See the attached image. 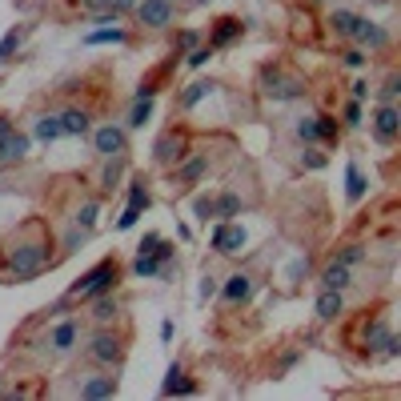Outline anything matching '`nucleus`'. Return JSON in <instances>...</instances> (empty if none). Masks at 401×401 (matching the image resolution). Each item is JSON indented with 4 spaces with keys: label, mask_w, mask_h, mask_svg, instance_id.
<instances>
[{
    "label": "nucleus",
    "mask_w": 401,
    "mask_h": 401,
    "mask_svg": "<svg viewBox=\"0 0 401 401\" xmlns=\"http://www.w3.org/2000/svg\"><path fill=\"white\" fill-rule=\"evenodd\" d=\"M32 221L20 229V237L13 245H4V261H8V277L13 281H29L36 273H45L48 265V241L45 237H29Z\"/></svg>",
    "instance_id": "1"
},
{
    "label": "nucleus",
    "mask_w": 401,
    "mask_h": 401,
    "mask_svg": "<svg viewBox=\"0 0 401 401\" xmlns=\"http://www.w3.org/2000/svg\"><path fill=\"white\" fill-rule=\"evenodd\" d=\"M116 277H121V261H116V257H105L100 265H93L77 285L68 289V301H96V297H105V293H112Z\"/></svg>",
    "instance_id": "2"
},
{
    "label": "nucleus",
    "mask_w": 401,
    "mask_h": 401,
    "mask_svg": "<svg viewBox=\"0 0 401 401\" xmlns=\"http://www.w3.org/2000/svg\"><path fill=\"white\" fill-rule=\"evenodd\" d=\"M261 93L273 96V100H293V96H305V80L289 77L281 68H265L261 73Z\"/></svg>",
    "instance_id": "3"
},
{
    "label": "nucleus",
    "mask_w": 401,
    "mask_h": 401,
    "mask_svg": "<svg viewBox=\"0 0 401 401\" xmlns=\"http://www.w3.org/2000/svg\"><path fill=\"white\" fill-rule=\"evenodd\" d=\"M89 357H93L96 365H121V357H125V341L121 337H112V333H96L93 341H89Z\"/></svg>",
    "instance_id": "4"
},
{
    "label": "nucleus",
    "mask_w": 401,
    "mask_h": 401,
    "mask_svg": "<svg viewBox=\"0 0 401 401\" xmlns=\"http://www.w3.org/2000/svg\"><path fill=\"white\" fill-rule=\"evenodd\" d=\"M153 157H157V165H181V160L189 157V137L185 133H165L157 141V149H153Z\"/></svg>",
    "instance_id": "5"
},
{
    "label": "nucleus",
    "mask_w": 401,
    "mask_h": 401,
    "mask_svg": "<svg viewBox=\"0 0 401 401\" xmlns=\"http://www.w3.org/2000/svg\"><path fill=\"white\" fill-rule=\"evenodd\" d=\"M373 133H377L381 144H393L401 133V112L393 109V105H377V112H373Z\"/></svg>",
    "instance_id": "6"
},
{
    "label": "nucleus",
    "mask_w": 401,
    "mask_h": 401,
    "mask_svg": "<svg viewBox=\"0 0 401 401\" xmlns=\"http://www.w3.org/2000/svg\"><path fill=\"white\" fill-rule=\"evenodd\" d=\"M137 20H141L144 29H165L173 20V4L169 0H141L137 4Z\"/></svg>",
    "instance_id": "7"
},
{
    "label": "nucleus",
    "mask_w": 401,
    "mask_h": 401,
    "mask_svg": "<svg viewBox=\"0 0 401 401\" xmlns=\"http://www.w3.org/2000/svg\"><path fill=\"white\" fill-rule=\"evenodd\" d=\"M93 149L100 153V157H121V153H125V128L100 125L93 133Z\"/></svg>",
    "instance_id": "8"
},
{
    "label": "nucleus",
    "mask_w": 401,
    "mask_h": 401,
    "mask_svg": "<svg viewBox=\"0 0 401 401\" xmlns=\"http://www.w3.org/2000/svg\"><path fill=\"white\" fill-rule=\"evenodd\" d=\"M209 245H213V249H217V253H237L241 245H245V229H241V225H229V221H221L217 225V229H213V241H209Z\"/></svg>",
    "instance_id": "9"
},
{
    "label": "nucleus",
    "mask_w": 401,
    "mask_h": 401,
    "mask_svg": "<svg viewBox=\"0 0 401 401\" xmlns=\"http://www.w3.org/2000/svg\"><path fill=\"white\" fill-rule=\"evenodd\" d=\"M144 209H149V192H144V185H128V209L121 213L116 229H133V225H137V217H141Z\"/></svg>",
    "instance_id": "10"
},
{
    "label": "nucleus",
    "mask_w": 401,
    "mask_h": 401,
    "mask_svg": "<svg viewBox=\"0 0 401 401\" xmlns=\"http://www.w3.org/2000/svg\"><path fill=\"white\" fill-rule=\"evenodd\" d=\"M80 398H84V401H105V398H116V377L93 373L89 381H80Z\"/></svg>",
    "instance_id": "11"
},
{
    "label": "nucleus",
    "mask_w": 401,
    "mask_h": 401,
    "mask_svg": "<svg viewBox=\"0 0 401 401\" xmlns=\"http://www.w3.org/2000/svg\"><path fill=\"white\" fill-rule=\"evenodd\" d=\"M24 157H29V137L13 128V133L0 141V165H20Z\"/></svg>",
    "instance_id": "12"
},
{
    "label": "nucleus",
    "mask_w": 401,
    "mask_h": 401,
    "mask_svg": "<svg viewBox=\"0 0 401 401\" xmlns=\"http://www.w3.org/2000/svg\"><path fill=\"white\" fill-rule=\"evenodd\" d=\"M341 313H345L341 289H321V297H317V317H321V321H337Z\"/></svg>",
    "instance_id": "13"
},
{
    "label": "nucleus",
    "mask_w": 401,
    "mask_h": 401,
    "mask_svg": "<svg viewBox=\"0 0 401 401\" xmlns=\"http://www.w3.org/2000/svg\"><path fill=\"white\" fill-rule=\"evenodd\" d=\"M160 393H165V398H173V393L189 398V393H197V385L185 377V369L181 365H169V377H165V385H160Z\"/></svg>",
    "instance_id": "14"
},
{
    "label": "nucleus",
    "mask_w": 401,
    "mask_h": 401,
    "mask_svg": "<svg viewBox=\"0 0 401 401\" xmlns=\"http://www.w3.org/2000/svg\"><path fill=\"white\" fill-rule=\"evenodd\" d=\"M77 333H80V321H61V325L48 333V345H52L56 353H64V349L77 345Z\"/></svg>",
    "instance_id": "15"
},
{
    "label": "nucleus",
    "mask_w": 401,
    "mask_h": 401,
    "mask_svg": "<svg viewBox=\"0 0 401 401\" xmlns=\"http://www.w3.org/2000/svg\"><path fill=\"white\" fill-rule=\"evenodd\" d=\"M237 36H241V20L225 16V20H217V29H213V36H209V48H225V45H233Z\"/></svg>",
    "instance_id": "16"
},
{
    "label": "nucleus",
    "mask_w": 401,
    "mask_h": 401,
    "mask_svg": "<svg viewBox=\"0 0 401 401\" xmlns=\"http://www.w3.org/2000/svg\"><path fill=\"white\" fill-rule=\"evenodd\" d=\"M249 293H253V281H249L245 273H233V277L225 281V301H229V305L249 301Z\"/></svg>",
    "instance_id": "17"
},
{
    "label": "nucleus",
    "mask_w": 401,
    "mask_h": 401,
    "mask_svg": "<svg viewBox=\"0 0 401 401\" xmlns=\"http://www.w3.org/2000/svg\"><path fill=\"white\" fill-rule=\"evenodd\" d=\"M349 281H353V273H349V265H341V261H333L329 269L321 273V289H349Z\"/></svg>",
    "instance_id": "18"
},
{
    "label": "nucleus",
    "mask_w": 401,
    "mask_h": 401,
    "mask_svg": "<svg viewBox=\"0 0 401 401\" xmlns=\"http://www.w3.org/2000/svg\"><path fill=\"white\" fill-rule=\"evenodd\" d=\"M61 128H64V137H84V133H89V112L84 109H64Z\"/></svg>",
    "instance_id": "19"
},
{
    "label": "nucleus",
    "mask_w": 401,
    "mask_h": 401,
    "mask_svg": "<svg viewBox=\"0 0 401 401\" xmlns=\"http://www.w3.org/2000/svg\"><path fill=\"white\" fill-rule=\"evenodd\" d=\"M357 20H361L357 13H345V8H337V13L329 16V24H333V36H341V40H353V32H357Z\"/></svg>",
    "instance_id": "20"
},
{
    "label": "nucleus",
    "mask_w": 401,
    "mask_h": 401,
    "mask_svg": "<svg viewBox=\"0 0 401 401\" xmlns=\"http://www.w3.org/2000/svg\"><path fill=\"white\" fill-rule=\"evenodd\" d=\"M345 197H349L353 205L365 197V176H361V165H357V160H349V169H345Z\"/></svg>",
    "instance_id": "21"
},
{
    "label": "nucleus",
    "mask_w": 401,
    "mask_h": 401,
    "mask_svg": "<svg viewBox=\"0 0 401 401\" xmlns=\"http://www.w3.org/2000/svg\"><path fill=\"white\" fill-rule=\"evenodd\" d=\"M165 269H169V265H165L157 253H137V261H133V273H137V277H160Z\"/></svg>",
    "instance_id": "22"
},
{
    "label": "nucleus",
    "mask_w": 401,
    "mask_h": 401,
    "mask_svg": "<svg viewBox=\"0 0 401 401\" xmlns=\"http://www.w3.org/2000/svg\"><path fill=\"white\" fill-rule=\"evenodd\" d=\"M36 137L40 141H61L64 137V128H61V116H52V112H45V116H36Z\"/></svg>",
    "instance_id": "23"
},
{
    "label": "nucleus",
    "mask_w": 401,
    "mask_h": 401,
    "mask_svg": "<svg viewBox=\"0 0 401 401\" xmlns=\"http://www.w3.org/2000/svg\"><path fill=\"white\" fill-rule=\"evenodd\" d=\"M205 169H209L205 157H189L181 169H176V181H181V185H192V181H201V176H205Z\"/></svg>",
    "instance_id": "24"
},
{
    "label": "nucleus",
    "mask_w": 401,
    "mask_h": 401,
    "mask_svg": "<svg viewBox=\"0 0 401 401\" xmlns=\"http://www.w3.org/2000/svg\"><path fill=\"white\" fill-rule=\"evenodd\" d=\"M353 40H361V45H373V48H381L389 36H385L377 24H369V20H357V32H353Z\"/></svg>",
    "instance_id": "25"
},
{
    "label": "nucleus",
    "mask_w": 401,
    "mask_h": 401,
    "mask_svg": "<svg viewBox=\"0 0 401 401\" xmlns=\"http://www.w3.org/2000/svg\"><path fill=\"white\" fill-rule=\"evenodd\" d=\"M109 165H105V173H100V189H116V181H121V173H125V153L121 157H105Z\"/></svg>",
    "instance_id": "26"
},
{
    "label": "nucleus",
    "mask_w": 401,
    "mask_h": 401,
    "mask_svg": "<svg viewBox=\"0 0 401 401\" xmlns=\"http://www.w3.org/2000/svg\"><path fill=\"white\" fill-rule=\"evenodd\" d=\"M213 89H217L213 80H192L189 89H185V96H181V105H185V109H192V105H197V100H205Z\"/></svg>",
    "instance_id": "27"
},
{
    "label": "nucleus",
    "mask_w": 401,
    "mask_h": 401,
    "mask_svg": "<svg viewBox=\"0 0 401 401\" xmlns=\"http://www.w3.org/2000/svg\"><path fill=\"white\" fill-rule=\"evenodd\" d=\"M149 116H153V96H137L133 116H128V128H144L149 125Z\"/></svg>",
    "instance_id": "28"
},
{
    "label": "nucleus",
    "mask_w": 401,
    "mask_h": 401,
    "mask_svg": "<svg viewBox=\"0 0 401 401\" xmlns=\"http://www.w3.org/2000/svg\"><path fill=\"white\" fill-rule=\"evenodd\" d=\"M241 197H233V192H225V197H217V209H213V217H221V221H229V217H237L241 213Z\"/></svg>",
    "instance_id": "29"
},
{
    "label": "nucleus",
    "mask_w": 401,
    "mask_h": 401,
    "mask_svg": "<svg viewBox=\"0 0 401 401\" xmlns=\"http://www.w3.org/2000/svg\"><path fill=\"white\" fill-rule=\"evenodd\" d=\"M121 40H125V29H116V24H112V29H100V32H89V36H84V45H121Z\"/></svg>",
    "instance_id": "30"
},
{
    "label": "nucleus",
    "mask_w": 401,
    "mask_h": 401,
    "mask_svg": "<svg viewBox=\"0 0 401 401\" xmlns=\"http://www.w3.org/2000/svg\"><path fill=\"white\" fill-rule=\"evenodd\" d=\"M116 313H121V309H116V301H109V297H100V301L93 305V321H96V325H109V321H116Z\"/></svg>",
    "instance_id": "31"
},
{
    "label": "nucleus",
    "mask_w": 401,
    "mask_h": 401,
    "mask_svg": "<svg viewBox=\"0 0 401 401\" xmlns=\"http://www.w3.org/2000/svg\"><path fill=\"white\" fill-rule=\"evenodd\" d=\"M20 40H24V32H20V29L4 32V40H0V64H8V61H13V52L20 48Z\"/></svg>",
    "instance_id": "32"
},
{
    "label": "nucleus",
    "mask_w": 401,
    "mask_h": 401,
    "mask_svg": "<svg viewBox=\"0 0 401 401\" xmlns=\"http://www.w3.org/2000/svg\"><path fill=\"white\" fill-rule=\"evenodd\" d=\"M96 213H100V205H96V201H84V205L77 209V217H73V221H77L80 229H93V225H96Z\"/></svg>",
    "instance_id": "33"
},
{
    "label": "nucleus",
    "mask_w": 401,
    "mask_h": 401,
    "mask_svg": "<svg viewBox=\"0 0 401 401\" xmlns=\"http://www.w3.org/2000/svg\"><path fill=\"white\" fill-rule=\"evenodd\" d=\"M297 137H301L305 144L317 141V116H301V121H297Z\"/></svg>",
    "instance_id": "34"
},
{
    "label": "nucleus",
    "mask_w": 401,
    "mask_h": 401,
    "mask_svg": "<svg viewBox=\"0 0 401 401\" xmlns=\"http://www.w3.org/2000/svg\"><path fill=\"white\" fill-rule=\"evenodd\" d=\"M213 209H217V197H197V201H192V217L209 221V217H213Z\"/></svg>",
    "instance_id": "35"
},
{
    "label": "nucleus",
    "mask_w": 401,
    "mask_h": 401,
    "mask_svg": "<svg viewBox=\"0 0 401 401\" xmlns=\"http://www.w3.org/2000/svg\"><path fill=\"white\" fill-rule=\"evenodd\" d=\"M317 141H337V121L333 116H317Z\"/></svg>",
    "instance_id": "36"
},
{
    "label": "nucleus",
    "mask_w": 401,
    "mask_h": 401,
    "mask_svg": "<svg viewBox=\"0 0 401 401\" xmlns=\"http://www.w3.org/2000/svg\"><path fill=\"white\" fill-rule=\"evenodd\" d=\"M401 93V77L398 73H389V80H385V89H381V105H393V96Z\"/></svg>",
    "instance_id": "37"
},
{
    "label": "nucleus",
    "mask_w": 401,
    "mask_h": 401,
    "mask_svg": "<svg viewBox=\"0 0 401 401\" xmlns=\"http://www.w3.org/2000/svg\"><path fill=\"white\" fill-rule=\"evenodd\" d=\"M361 257H365V249H361V245H345V249H341V257H337V261H341V265H357V261H361Z\"/></svg>",
    "instance_id": "38"
},
{
    "label": "nucleus",
    "mask_w": 401,
    "mask_h": 401,
    "mask_svg": "<svg viewBox=\"0 0 401 401\" xmlns=\"http://www.w3.org/2000/svg\"><path fill=\"white\" fill-rule=\"evenodd\" d=\"M209 297H217V277H213V273L201 277V301H209Z\"/></svg>",
    "instance_id": "39"
},
{
    "label": "nucleus",
    "mask_w": 401,
    "mask_h": 401,
    "mask_svg": "<svg viewBox=\"0 0 401 401\" xmlns=\"http://www.w3.org/2000/svg\"><path fill=\"white\" fill-rule=\"evenodd\" d=\"M197 48V32H181L176 36V52H192Z\"/></svg>",
    "instance_id": "40"
},
{
    "label": "nucleus",
    "mask_w": 401,
    "mask_h": 401,
    "mask_svg": "<svg viewBox=\"0 0 401 401\" xmlns=\"http://www.w3.org/2000/svg\"><path fill=\"white\" fill-rule=\"evenodd\" d=\"M209 56H213V48H192V52H189V64H192V68H201Z\"/></svg>",
    "instance_id": "41"
},
{
    "label": "nucleus",
    "mask_w": 401,
    "mask_h": 401,
    "mask_svg": "<svg viewBox=\"0 0 401 401\" xmlns=\"http://www.w3.org/2000/svg\"><path fill=\"white\" fill-rule=\"evenodd\" d=\"M345 125H349V128L361 125V109H357V100H353V105H345Z\"/></svg>",
    "instance_id": "42"
},
{
    "label": "nucleus",
    "mask_w": 401,
    "mask_h": 401,
    "mask_svg": "<svg viewBox=\"0 0 401 401\" xmlns=\"http://www.w3.org/2000/svg\"><path fill=\"white\" fill-rule=\"evenodd\" d=\"M89 13H112V0H80Z\"/></svg>",
    "instance_id": "43"
},
{
    "label": "nucleus",
    "mask_w": 401,
    "mask_h": 401,
    "mask_svg": "<svg viewBox=\"0 0 401 401\" xmlns=\"http://www.w3.org/2000/svg\"><path fill=\"white\" fill-rule=\"evenodd\" d=\"M345 64H349V68H361V64H365V52H361V48H349V52H345Z\"/></svg>",
    "instance_id": "44"
},
{
    "label": "nucleus",
    "mask_w": 401,
    "mask_h": 401,
    "mask_svg": "<svg viewBox=\"0 0 401 401\" xmlns=\"http://www.w3.org/2000/svg\"><path fill=\"white\" fill-rule=\"evenodd\" d=\"M157 245H160V237H157V233H144V241H141V253H157Z\"/></svg>",
    "instance_id": "45"
},
{
    "label": "nucleus",
    "mask_w": 401,
    "mask_h": 401,
    "mask_svg": "<svg viewBox=\"0 0 401 401\" xmlns=\"http://www.w3.org/2000/svg\"><path fill=\"white\" fill-rule=\"evenodd\" d=\"M13 128H16V125H13V116H8V112H0V141H4Z\"/></svg>",
    "instance_id": "46"
},
{
    "label": "nucleus",
    "mask_w": 401,
    "mask_h": 401,
    "mask_svg": "<svg viewBox=\"0 0 401 401\" xmlns=\"http://www.w3.org/2000/svg\"><path fill=\"white\" fill-rule=\"evenodd\" d=\"M369 96V84L365 80H357V84H353V100H365Z\"/></svg>",
    "instance_id": "47"
},
{
    "label": "nucleus",
    "mask_w": 401,
    "mask_h": 401,
    "mask_svg": "<svg viewBox=\"0 0 401 401\" xmlns=\"http://www.w3.org/2000/svg\"><path fill=\"white\" fill-rule=\"evenodd\" d=\"M128 8H137V0H112V13H128Z\"/></svg>",
    "instance_id": "48"
},
{
    "label": "nucleus",
    "mask_w": 401,
    "mask_h": 401,
    "mask_svg": "<svg viewBox=\"0 0 401 401\" xmlns=\"http://www.w3.org/2000/svg\"><path fill=\"white\" fill-rule=\"evenodd\" d=\"M160 341H173V321H160Z\"/></svg>",
    "instance_id": "49"
}]
</instances>
